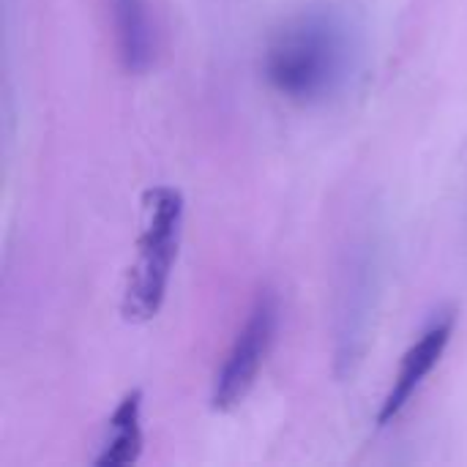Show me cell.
Masks as SVG:
<instances>
[{
    "instance_id": "277c9868",
    "label": "cell",
    "mask_w": 467,
    "mask_h": 467,
    "mask_svg": "<svg viewBox=\"0 0 467 467\" xmlns=\"http://www.w3.org/2000/svg\"><path fill=\"white\" fill-rule=\"evenodd\" d=\"M378 296V249L369 238L356 244L342 271L337 306V372L348 375L361 361Z\"/></svg>"
},
{
    "instance_id": "3957f363",
    "label": "cell",
    "mask_w": 467,
    "mask_h": 467,
    "mask_svg": "<svg viewBox=\"0 0 467 467\" xmlns=\"http://www.w3.org/2000/svg\"><path fill=\"white\" fill-rule=\"evenodd\" d=\"M276 326H279V301L271 290H263L257 296L244 328L238 331L222 369L216 372L213 391H211L213 410L227 413L246 400V394L252 391V386L271 353V345L276 339Z\"/></svg>"
},
{
    "instance_id": "5b68a950",
    "label": "cell",
    "mask_w": 467,
    "mask_h": 467,
    "mask_svg": "<svg viewBox=\"0 0 467 467\" xmlns=\"http://www.w3.org/2000/svg\"><path fill=\"white\" fill-rule=\"evenodd\" d=\"M454 328H457V312L454 309H443L427 323V328L419 334V339L408 348V353L402 358L400 375L394 378V386L380 405L378 427H389L410 405V400L416 397L421 383L441 364V358H443V353L454 337Z\"/></svg>"
},
{
    "instance_id": "7a4b0ae2",
    "label": "cell",
    "mask_w": 467,
    "mask_h": 467,
    "mask_svg": "<svg viewBox=\"0 0 467 467\" xmlns=\"http://www.w3.org/2000/svg\"><path fill=\"white\" fill-rule=\"evenodd\" d=\"M145 224L137 241V260L129 271L120 312L129 323H148L159 315L183 230V194L172 186H153L142 194Z\"/></svg>"
},
{
    "instance_id": "52a82bcc",
    "label": "cell",
    "mask_w": 467,
    "mask_h": 467,
    "mask_svg": "<svg viewBox=\"0 0 467 467\" xmlns=\"http://www.w3.org/2000/svg\"><path fill=\"white\" fill-rule=\"evenodd\" d=\"M118 52L129 74H142L153 63V27L145 0H112Z\"/></svg>"
},
{
    "instance_id": "8992f818",
    "label": "cell",
    "mask_w": 467,
    "mask_h": 467,
    "mask_svg": "<svg viewBox=\"0 0 467 467\" xmlns=\"http://www.w3.org/2000/svg\"><path fill=\"white\" fill-rule=\"evenodd\" d=\"M142 454V391H129L107 421L96 467L134 465Z\"/></svg>"
},
{
    "instance_id": "6da1fadb",
    "label": "cell",
    "mask_w": 467,
    "mask_h": 467,
    "mask_svg": "<svg viewBox=\"0 0 467 467\" xmlns=\"http://www.w3.org/2000/svg\"><path fill=\"white\" fill-rule=\"evenodd\" d=\"M364 57L356 16L337 5L306 8L268 41L263 74L268 85L298 104H320L345 93Z\"/></svg>"
}]
</instances>
